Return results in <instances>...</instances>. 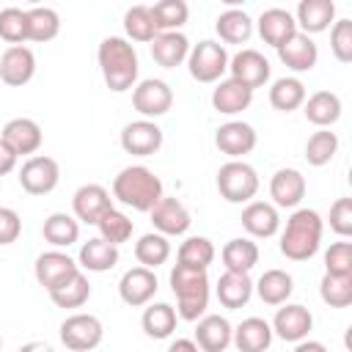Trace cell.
I'll use <instances>...</instances> for the list:
<instances>
[{"label":"cell","mask_w":352,"mask_h":352,"mask_svg":"<svg viewBox=\"0 0 352 352\" xmlns=\"http://www.w3.org/2000/svg\"><path fill=\"white\" fill-rule=\"evenodd\" d=\"M305 82L300 77H278L270 85V104L280 113H292L305 102Z\"/></svg>","instance_id":"obj_38"},{"label":"cell","mask_w":352,"mask_h":352,"mask_svg":"<svg viewBox=\"0 0 352 352\" xmlns=\"http://www.w3.org/2000/svg\"><path fill=\"white\" fill-rule=\"evenodd\" d=\"M0 38L8 41L11 47L28 41V16H25L22 8L8 6V8L0 11Z\"/></svg>","instance_id":"obj_47"},{"label":"cell","mask_w":352,"mask_h":352,"mask_svg":"<svg viewBox=\"0 0 352 352\" xmlns=\"http://www.w3.org/2000/svg\"><path fill=\"white\" fill-rule=\"evenodd\" d=\"M214 261V245L206 236H187L179 245L176 253V264L192 267V270H209V264Z\"/></svg>","instance_id":"obj_42"},{"label":"cell","mask_w":352,"mask_h":352,"mask_svg":"<svg viewBox=\"0 0 352 352\" xmlns=\"http://www.w3.org/2000/svg\"><path fill=\"white\" fill-rule=\"evenodd\" d=\"M250 102H253V91L245 88L242 82L231 80V77L220 80L214 85V91H212V107L217 113H223V116H236V113L248 110Z\"/></svg>","instance_id":"obj_28"},{"label":"cell","mask_w":352,"mask_h":352,"mask_svg":"<svg viewBox=\"0 0 352 352\" xmlns=\"http://www.w3.org/2000/svg\"><path fill=\"white\" fill-rule=\"evenodd\" d=\"M162 146V129L148 121V118H138L124 124L121 129V148L132 157H151L157 154Z\"/></svg>","instance_id":"obj_13"},{"label":"cell","mask_w":352,"mask_h":352,"mask_svg":"<svg viewBox=\"0 0 352 352\" xmlns=\"http://www.w3.org/2000/svg\"><path fill=\"white\" fill-rule=\"evenodd\" d=\"M22 234V217L16 214V209L0 206V245H14Z\"/></svg>","instance_id":"obj_51"},{"label":"cell","mask_w":352,"mask_h":352,"mask_svg":"<svg viewBox=\"0 0 352 352\" xmlns=\"http://www.w3.org/2000/svg\"><path fill=\"white\" fill-rule=\"evenodd\" d=\"M278 58H280V63H283L286 69L302 74V72H311V69L316 66V60H319V47L314 44L311 36H305V33L297 30L286 44L278 47Z\"/></svg>","instance_id":"obj_23"},{"label":"cell","mask_w":352,"mask_h":352,"mask_svg":"<svg viewBox=\"0 0 352 352\" xmlns=\"http://www.w3.org/2000/svg\"><path fill=\"white\" fill-rule=\"evenodd\" d=\"M135 258L140 267L146 270H157L160 264H165L170 258V242L168 236L157 234V231H148L143 234L138 242H135Z\"/></svg>","instance_id":"obj_40"},{"label":"cell","mask_w":352,"mask_h":352,"mask_svg":"<svg viewBox=\"0 0 352 352\" xmlns=\"http://www.w3.org/2000/svg\"><path fill=\"white\" fill-rule=\"evenodd\" d=\"M0 140H3V143L11 148V154L19 160V157H33V154L41 148L44 132H41L38 121L19 116V118L6 121V126H3V132H0Z\"/></svg>","instance_id":"obj_10"},{"label":"cell","mask_w":352,"mask_h":352,"mask_svg":"<svg viewBox=\"0 0 352 352\" xmlns=\"http://www.w3.org/2000/svg\"><path fill=\"white\" fill-rule=\"evenodd\" d=\"M214 30L226 44H245L253 36V19L242 8H226L214 19Z\"/></svg>","instance_id":"obj_35"},{"label":"cell","mask_w":352,"mask_h":352,"mask_svg":"<svg viewBox=\"0 0 352 352\" xmlns=\"http://www.w3.org/2000/svg\"><path fill=\"white\" fill-rule=\"evenodd\" d=\"M124 30H126V41H140V44H151L157 38V28H154V16L148 6H132L124 14Z\"/></svg>","instance_id":"obj_43"},{"label":"cell","mask_w":352,"mask_h":352,"mask_svg":"<svg viewBox=\"0 0 352 352\" xmlns=\"http://www.w3.org/2000/svg\"><path fill=\"white\" fill-rule=\"evenodd\" d=\"M319 297L330 308H346L352 305V275H322L319 280Z\"/></svg>","instance_id":"obj_45"},{"label":"cell","mask_w":352,"mask_h":352,"mask_svg":"<svg viewBox=\"0 0 352 352\" xmlns=\"http://www.w3.org/2000/svg\"><path fill=\"white\" fill-rule=\"evenodd\" d=\"M258 173L245 160H228L217 170V192L228 204H250L258 192Z\"/></svg>","instance_id":"obj_5"},{"label":"cell","mask_w":352,"mask_h":352,"mask_svg":"<svg viewBox=\"0 0 352 352\" xmlns=\"http://www.w3.org/2000/svg\"><path fill=\"white\" fill-rule=\"evenodd\" d=\"M330 50L338 63H352V19H338L330 28Z\"/></svg>","instance_id":"obj_49"},{"label":"cell","mask_w":352,"mask_h":352,"mask_svg":"<svg viewBox=\"0 0 352 352\" xmlns=\"http://www.w3.org/2000/svg\"><path fill=\"white\" fill-rule=\"evenodd\" d=\"M25 16H28V41L47 44L60 33V16L55 8L36 6V8H28Z\"/></svg>","instance_id":"obj_39"},{"label":"cell","mask_w":352,"mask_h":352,"mask_svg":"<svg viewBox=\"0 0 352 352\" xmlns=\"http://www.w3.org/2000/svg\"><path fill=\"white\" fill-rule=\"evenodd\" d=\"M60 341L66 349L72 352H91L102 344L104 338V327L99 322V316L94 314H72L60 322Z\"/></svg>","instance_id":"obj_7"},{"label":"cell","mask_w":352,"mask_h":352,"mask_svg":"<svg viewBox=\"0 0 352 352\" xmlns=\"http://www.w3.org/2000/svg\"><path fill=\"white\" fill-rule=\"evenodd\" d=\"M239 223L250 236L270 239L280 228V214H278V206H272L270 201H250V204H245Z\"/></svg>","instance_id":"obj_21"},{"label":"cell","mask_w":352,"mask_h":352,"mask_svg":"<svg viewBox=\"0 0 352 352\" xmlns=\"http://www.w3.org/2000/svg\"><path fill=\"white\" fill-rule=\"evenodd\" d=\"M36 74V55L30 47L25 44H16V47H8L3 50L0 55V80L11 88H22L33 80Z\"/></svg>","instance_id":"obj_17"},{"label":"cell","mask_w":352,"mask_h":352,"mask_svg":"<svg viewBox=\"0 0 352 352\" xmlns=\"http://www.w3.org/2000/svg\"><path fill=\"white\" fill-rule=\"evenodd\" d=\"M72 209H74V220L77 223L96 226L99 217L113 209V198L102 184H82L72 195Z\"/></svg>","instance_id":"obj_15"},{"label":"cell","mask_w":352,"mask_h":352,"mask_svg":"<svg viewBox=\"0 0 352 352\" xmlns=\"http://www.w3.org/2000/svg\"><path fill=\"white\" fill-rule=\"evenodd\" d=\"M330 228L346 239L352 234V198H336L333 206H330Z\"/></svg>","instance_id":"obj_50"},{"label":"cell","mask_w":352,"mask_h":352,"mask_svg":"<svg viewBox=\"0 0 352 352\" xmlns=\"http://www.w3.org/2000/svg\"><path fill=\"white\" fill-rule=\"evenodd\" d=\"M190 55V38L176 30V33H157V38L151 41V58L157 66L162 69H176L187 60Z\"/></svg>","instance_id":"obj_27"},{"label":"cell","mask_w":352,"mask_h":352,"mask_svg":"<svg viewBox=\"0 0 352 352\" xmlns=\"http://www.w3.org/2000/svg\"><path fill=\"white\" fill-rule=\"evenodd\" d=\"M132 107H135L143 118L154 121V118L165 116V113L173 107V91H170V85H168L165 80H154V77L140 80V82L132 88Z\"/></svg>","instance_id":"obj_9"},{"label":"cell","mask_w":352,"mask_h":352,"mask_svg":"<svg viewBox=\"0 0 352 352\" xmlns=\"http://www.w3.org/2000/svg\"><path fill=\"white\" fill-rule=\"evenodd\" d=\"M270 327H272V336H278V338H283V341H289V344H297V341L308 338V333H311V327H314V316H311V311H308L305 305H300V302H283V305L275 311Z\"/></svg>","instance_id":"obj_11"},{"label":"cell","mask_w":352,"mask_h":352,"mask_svg":"<svg viewBox=\"0 0 352 352\" xmlns=\"http://www.w3.org/2000/svg\"><path fill=\"white\" fill-rule=\"evenodd\" d=\"M270 198L272 206L294 209L305 198V176L297 168H278L270 179Z\"/></svg>","instance_id":"obj_19"},{"label":"cell","mask_w":352,"mask_h":352,"mask_svg":"<svg viewBox=\"0 0 352 352\" xmlns=\"http://www.w3.org/2000/svg\"><path fill=\"white\" fill-rule=\"evenodd\" d=\"M162 195L160 176L146 165H126L113 179V198L124 206H132L135 212H151Z\"/></svg>","instance_id":"obj_3"},{"label":"cell","mask_w":352,"mask_h":352,"mask_svg":"<svg viewBox=\"0 0 352 352\" xmlns=\"http://www.w3.org/2000/svg\"><path fill=\"white\" fill-rule=\"evenodd\" d=\"M256 28H258L261 41L270 44V47H275V50L280 44H286L297 33L294 14H289L286 8H267V11H261V16L256 19Z\"/></svg>","instance_id":"obj_24"},{"label":"cell","mask_w":352,"mask_h":352,"mask_svg":"<svg viewBox=\"0 0 352 352\" xmlns=\"http://www.w3.org/2000/svg\"><path fill=\"white\" fill-rule=\"evenodd\" d=\"M333 19H336V3L333 0H300L297 14H294L297 30L305 36L324 33L333 25Z\"/></svg>","instance_id":"obj_26"},{"label":"cell","mask_w":352,"mask_h":352,"mask_svg":"<svg viewBox=\"0 0 352 352\" xmlns=\"http://www.w3.org/2000/svg\"><path fill=\"white\" fill-rule=\"evenodd\" d=\"M118 264V248L104 242L102 236H94L88 242L80 245V253H77V267L88 270V272H107Z\"/></svg>","instance_id":"obj_31"},{"label":"cell","mask_w":352,"mask_h":352,"mask_svg":"<svg viewBox=\"0 0 352 352\" xmlns=\"http://www.w3.org/2000/svg\"><path fill=\"white\" fill-rule=\"evenodd\" d=\"M228 72H231V80L256 91L270 80V60L258 50L248 47V50H239L234 58H228Z\"/></svg>","instance_id":"obj_14"},{"label":"cell","mask_w":352,"mask_h":352,"mask_svg":"<svg viewBox=\"0 0 352 352\" xmlns=\"http://www.w3.org/2000/svg\"><path fill=\"white\" fill-rule=\"evenodd\" d=\"M41 236L55 248V250H63L69 245H74L80 239V223L74 220V214H66V212H52L44 226H41Z\"/></svg>","instance_id":"obj_36"},{"label":"cell","mask_w":352,"mask_h":352,"mask_svg":"<svg viewBox=\"0 0 352 352\" xmlns=\"http://www.w3.org/2000/svg\"><path fill=\"white\" fill-rule=\"evenodd\" d=\"M80 267H77V261L69 256V253H63V250H44L38 258H36V264H33V275H36V280H38V286H44L47 292L50 289H55L60 280H66L72 272H77Z\"/></svg>","instance_id":"obj_20"},{"label":"cell","mask_w":352,"mask_h":352,"mask_svg":"<svg viewBox=\"0 0 352 352\" xmlns=\"http://www.w3.org/2000/svg\"><path fill=\"white\" fill-rule=\"evenodd\" d=\"M176 308L168 305V302H151L146 305L143 316H140V327L148 338L160 341V338H168L173 330H176Z\"/></svg>","instance_id":"obj_37"},{"label":"cell","mask_w":352,"mask_h":352,"mask_svg":"<svg viewBox=\"0 0 352 352\" xmlns=\"http://www.w3.org/2000/svg\"><path fill=\"white\" fill-rule=\"evenodd\" d=\"M19 187L28 195H47L60 182V165L47 154H33L19 168Z\"/></svg>","instance_id":"obj_8"},{"label":"cell","mask_w":352,"mask_h":352,"mask_svg":"<svg viewBox=\"0 0 352 352\" xmlns=\"http://www.w3.org/2000/svg\"><path fill=\"white\" fill-rule=\"evenodd\" d=\"M231 322L220 314H204L195 324V344L201 352H226L231 346Z\"/></svg>","instance_id":"obj_22"},{"label":"cell","mask_w":352,"mask_h":352,"mask_svg":"<svg viewBox=\"0 0 352 352\" xmlns=\"http://www.w3.org/2000/svg\"><path fill=\"white\" fill-rule=\"evenodd\" d=\"M220 258L226 264V272H242L250 275V270L258 264V245L250 236L228 239L220 250Z\"/></svg>","instance_id":"obj_32"},{"label":"cell","mask_w":352,"mask_h":352,"mask_svg":"<svg viewBox=\"0 0 352 352\" xmlns=\"http://www.w3.org/2000/svg\"><path fill=\"white\" fill-rule=\"evenodd\" d=\"M16 168V157L11 154V148L0 140V176H6V173H11Z\"/></svg>","instance_id":"obj_52"},{"label":"cell","mask_w":352,"mask_h":352,"mask_svg":"<svg viewBox=\"0 0 352 352\" xmlns=\"http://www.w3.org/2000/svg\"><path fill=\"white\" fill-rule=\"evenodd\" d=\"M324 272L327 275H352V242L341 239L324 250Z\"/></svg>","instance_id":"obj_48"},{"label":"cell","mask_w":352,"mask_h":352,"mask_svg":"<svg viewBox=\"0 0 352 352\" xmlns=\"http://www.w3.org/2000/svg\"><path fill=\"white\" fill-rule=\"evenodd\" d=\"M157 289H160V283H157L154 270H146V267H140V264L132 267V270H126V272L121 275V280H118V297H121V302H126L129 308H143V305H148V302L154 300Z\"/></svg>","instance_id":"obj_12"},{"label":"cell","mask_w":352,"mask_h":352,"mask_svg":"<svg viewBox=\"0 0 352 352\" xmlns=\"http://www.w3.org/2000/svg\"><path fill=\"white\" fill-rule=\"evenodd\" d=\"M231 344L239 352H267L272 344V327L261 316H248L234 327Z\"/></svg>","instance_id":"obj_25"},{"label":"cell","mask_w":352,"mask_h":352,"mask_svg":"<svg viewBox=\"0 0 352 352\" xmlns=\"http://www.w3.org/2000/svg\"><path fill=\"white\" fill-rule=\"evenodd\" d=\"M0 349H3V336H0Z\"/></svg>","instance_id":"obj_56"},{"label":"cell","mask_w":352,"mask_h":352,"mask_svg":"<svg viewBox=\"0 0 352 352\" xmlns=\"http://www.w3.org/2000/svg\"><path fill=\"white\" fill-rule=\"evenodd\" d=\"M187 72L198 82H220L223 74L228 72V52L220 41L204 38L190 47L187 55Z\"/></svg>","instance_id":"obj_6"},{"label":"cell","mask_w":352,"mask_h":352,"mask_svg":"<svg viewBox=\"0 0 352 352\" xmlns=\"http://www.w3.org/2000/svg\"><path fill=\"white\" fill-rule=\"evenodd\" d=\"M168 352H201V349H198V344L192 338H176V341H170Z\"/></svg>","instance_id":"obj_53"},{"label":"cell","mask_w":352,"mask_h":352,"mask_svg":"<svg viewBox=\"0 0 352 352\" xmlns=\"http://www.w3.org/2000/svg\"><path fill=\"white\" fill-rule=\"evenodd\" d=\"M302 113H305V121H311L314 126L330 129L341 118V99L333 91H316V94L305 96Z\"/></svg>","instance_id":"obj_29"},{"label":"cell","mask_w":352,"mask_h":352,"mask_svg":"<svg viewBox=\"0 0 352 352\" xmlns=\"http://www.w3.org/2000/svg\"><path fill=\"white\" fill-rule=\"evenodd\" d=\"M96 228H99V236L104 239V242H110V245H124L129 236H132V231H135V226H132V220L124 214V212H118L116 206L110 209V212H104L102 217H99V223H96Z\"/></svg>","instance_id":"obj_46"},{"label":"cell","mask_w":352,"mask_h":352,"mask_svg":"<svg viewBox=\"0 0 352 352\" xmlns=\"http://www.w3.org/2000/svg\"><path fill=\"white\" fill-rule=\"evenodd\" d=\"M336 154H338V135L330 132V129H316L305 140V162L314 165V168L327 165Z\"/></svg>","instance_id":"obj_44"},{"label":"cell","mask_w":352,"mask_h":352,"mask_svg":"<svg viewBox=\"0 0 352 352\" xmlns=\"http://www.w3.org/2000/svg\"><path fill=\"white\" fill-rule=\"evenodd\" d=\"M214 294H217V300H220L223 308L236 311V308H242V305L250 302V297H253V280H250V275H242V272H223L217 278Z\"/></svg>","instance_id":"obj_30"},{"label":"cell","mask_w":352,"mask_h":352,"mask_svg":"<svg viewBox=\"0 0 352 352\" xmlns=\"http://www.w3.org/2000/svg\"><path fill=\"white\" fill-rule=\"evenodd\" d=\"M170 292L176 294V316L184 322H198L209 305V275L206 270H192L184 264H173Z\"/></svg>","instance_id":"obj_4"},{"label":"cell","mask_w":352,"mask_h":352,"mask_svg":"<svg viewBox=\"0 0 352 352\" xmlns=\"http://www.w3.org/2000/svg\"><path fill=\"white\" fill-rule=\"evenodd\" d=\"M253 292L258 294V300L261 302H267V305H283L289 297H292V292H294V280H292V275L286 272V270H267L256 283H253Z\"/></svg>","instance_id":"obj_33"},{"label":"cell","mask_w":352,"mask_h":352,"mask_svg":"<svg viewBox=\"0 0 352 352\" xmlns=\"http://www.w3.org/2000/svg\"><path fill=\"white\" fill-rule=\"evenodd\" d=\"M256 129L245 121H226L214 129V146L231 160H242L245 154H250L256 148Z\"/></svg>","instance_id":"obj_18"},{"label":"cell","mask_w":352,"mask_h":352,"mask_svg":"<svg viewBox=\"0 0 352 352\" xmlns=\"http://www.w3.org/2000/svg\"><path fill=\"white\" fill-rule=\"evenodd\" d=\"M148 8H151L157 33H176L179 28H184V22L190 16V6L184 0H160Z\"/></svg>","instance_id":"obj_41"},{"label":"cell","mask_w":352,"mask_h":352,"mask_svg":"<svg viewBox=\"0 0 352 352\" xmlns=\"http://www.w3.org/2000/svg\"><path fill=\"white\" fill-rule=\"evenodd\" d=\"M294 352H327V346L322 341H314V338H302L294 344Z\"/></svg>","instance_id":"obj_54"},{"label":"cell","mask_w":352,"mask_h":352,"mask_svg":"<svg viewBox=\"0 0 352 352\" xmlns=\"http://www.w3.org/2000/svg\"><path fill=\"white\" fill-rule=\"evenodd\" d=\"M96 60H99L102 80L113 94H126L129 88L138 85V74H140L138 52L124 36L102 38V44L96 50Z\"/></svg>","instance_id":"obj_1"},{"label":"cell","mask_w":352,"mask_h":352,"mask_svg":"<svg viewBox=\"0 0 352 352\" xmlns=\"http://www.w3.org/2000/svg\"><path fill=\"white\" fill-rule=\"evenodd\" d=\"M324 220L316 209H294L280 231V253L289 261H308L322 245Z\"/></svg>","instance_id":"obj_2"},{"label":"cell","mask_w":352,"mask_h":352,"mask_svg":"<svg viewBox=\"0 0 352 352\" xmlns=\"http://www.w3.org/2000/svg\"><path fill=\"white\" fill-rule=\"evenodd\" d=\"M16 352H55L47 341H28V344H22Z\"/></svg>","instance_id":"obj_55"},{"label":"cell","mask_w":352,"mask_h":352,"mask_svg":"<svg viewBox=\"0 0 352 352\" xmlns=\"http://www.w3.org/2000/svg\"><path fill=\"white\" fill-rule=\"evenodd\" d=\"M148 214H151L154 231L162 234V236H182V234H187V228L192 226L190 209H187L179 198H170V195H162V198L157 201V206H154Z\"/></svg>","instance_id":"obj_16"},{"label":"cell","mask_w":352,"mask_h":352,"mask_svg":"<svg viewBox=\"0 0 352 352\" xmlns=\"http://www.w3.org/2000/svg\"><path fill=\"white\" fill-rule=\"evenodd\" d=\"M47 294L58 308H80V305H85L91 300V283L85 278V272L77 270L66 280H60L55 289H50Z\"/></svg>","instance_id":"obj_34"}]
</instances>
